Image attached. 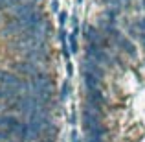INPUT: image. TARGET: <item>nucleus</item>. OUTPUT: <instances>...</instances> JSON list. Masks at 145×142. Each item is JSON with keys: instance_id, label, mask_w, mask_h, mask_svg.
Returning <instances> with one entry per match:
<instances>
[{"instance_id": "f257e3e1", "label": "nucleus", "mask_w": 145, "mask_h": 142, "mask_svg": "<svg viewBox=\"0 0 145 142\" xmlns=\"http://www.w3.org/2000/svg\"><path fill=\"white\" fill-rule=\"evenodd\" d=\"M11 68H15V70H17L18 74H22V76H28L29 79L35 78V76L39 74L40 70H42V68H40L37 63H31V61H24V59H22L20 63H13V65H11Z\"/></svg>"}, {"instance_id": "f03ea898", "label": "nucleus", "mask_w": 145, "mask_h": 142, "mask_svg": "<svg viewBox=\"0 0 145 142\" xmlns=\"http://www.w3.org/2000/svg\"><path fill=\"white\" fill-rule=\"evenodd\" d=\"M112 43L118 46V50H121V52H125L127 55H131V57H136L138 55V50H136V46L131 43V41L127 39L125 35H121L120 32L116 33V35L112 37Z\"/></svg>"}, {"instance_id": "7ed1b4c3", "label": "nucleus", "mask_w": 145, "mask_h": 142, "mask_svg": "<svg viewBox=\"0 0 145 142\" xmlns=\"http://www.w3.org/2000/svg\"><path fill=\"white\" fill-rule=\"evenodd\" d=\"M81 122H83V129L94 127V125H103L101 124V114L94 113V111H86V109L81 114Z\"/></svg>"}, {"instance_id": "20e7f679", "label": "nucleus", "mask_w": 145, "mask_h": 142, "mask_svg": "<svg viewBox=\"0 0 145 142\" xmlns=\"http://www.w3.org/2000/svg\"><path fill=\"white\" fill-rule=\"evenodd\" d=\"M81 70H86V72H90V74L97 76V78H101V79H103V76L106 74V70L103 68V65H99V63H96V61L88 59V57L83 61V68H81Z\"/></svg>"}, {"instance_id": "39448f33", "label": "nucleus", "mask_w": 145, "mask_h": 142, "mask_svg": "<svg viewBox=\"0 0 145 142\" xmlns=\"http://www.w3.org/2000/svg\"><path fill=\"white\" fill-rule=\"evenodd\" d=\"M85 41H86V44H90V43H99L101 41V37H103V32L99 30V26H94V24H88V26H85Z\"/></svg>"}, {"instance_id": "423d86ee", "label": "nucleus", "mask_w": 145, "mask_h": 142, "mask_svg": "<svg viewBox=\"0 0 145 142\" xmlns=\"http://www.w3.org/2000/svg\"><path fill=\"white\" fill-rule=\"evenodd\" d=\"M81 74H83V79H85V85H86L88 90L99 89V85H101V78H97V76L90 74V72H86V70H81Z\"/></svg>"}, {"instance_id": "0eeeda50", "label": "nucleus", "mask_w": 145, "mask_h": 142, "mask_svg": "<svg viewBox=\"0 0 145 142\" xmlns=\"http://www.w3.org/2000/svg\"><path fill=\"white\" fill-rule=\"evenodd\" d=\"M86 135V139H101L103 135H105L106 129L103 127V125H94V127H88V129H83Z\"/></svg>"}, {"instance_id": "6e6552de", "label": "nucleus", "mask_w": 145, "mask_h": 142, "mask_svg": "<svg viewBox=\"0 0 145 142\" xmlns=\"http://www.w3.org/2000/svg\"><path fill=\"white\" fill-rule=\"evenodd\" d=\"M120 11H121V7H106L105 9V18H106V22H110V24H114V22L118 20V15H120Z\"/></svg>"}, {"instance_id": "1a4fd4ad", "label": "nucleus", "mask_w": 145, "mask_h": 142, "mask_svg": "<svg viewBox=\"0 0 145 142\" xmlns=\"http://www.w3.org/2000/svg\"><path fill=\"white\" fill-rule=\"evenodd\" d=\"M68 90H70V83L64 81L63 87H61V90H59V100H61V102H64V100L68 98Z\"/></svg>"}, {"instance_id": "9d476101", "label": "nucleus", "mask_w": 145, "mask_h": 142, "mask_svg": "<svg viewBox=\"0 0 145 142\" xmlns=\"http://www.w3.org/2000/svg\"><path fill=\"white\" fill-rule=\"evenodd\" d=\"M68 43H70V48H72V52H74V53H77V52H79V46H77V37H75V35H70Z\"/></svg>"}, {"instance_id": "9b49d317", "label": "nucleus", "mask_w": 145, "mask_h": 142, "mask_svg": "<svg viewBox=\"0 0 145 142\" xmlns=\"http://www.w3.org/2000/svg\"><path fill=\"white\" fill-rule=\"evenodd\" d=\"M134 39H138V41H140V44H145V32H140L138 35L134 37Z\"/></svg>"}, {"instance_id": "f8f14e48", "label": "nucleus", "mask_w": 145, "mask_h": 142, "mask_svg": "<svg viewBox=\"0 0 145 142\" xmlns=\"http://www.w3.org/2000/svg\"><path fill=\"white\" fill-rule=\"evenodd\" d=\"M66 18H68V15L64 13V11H61V13H59V22H61V24H64V22H66Z\"/></svg>"}, {"instance_id": "ddd939ff", "label": "nucleus", "mask_w": 145, "mask_h": 142, "mask_svg": "<svg viewBox=\"0 0 145 142\" xmlns=\"http://www.w3.org/2000/svg\"><path fill=\"white\" fill-rule=\"evenodd\" d=\"M86 142H103V140H101V139H88Z\"/></svg>"}, {"instance_id": "4468645a", "label": "nucleus", "mask_w": 145, "mask_h": 142, "mask_svg": "<svg viewBox=\"0 0 145 142\" xmlns=\"http://www.w3.org/2000/svg\"><path fill=\"white\" fill-rule=\"evenodd\" d=\"M39 142H55V140H48V139H40Z\"/></svg>"}, {"instance_id": "2eb2a0df", "label": "nucleus", "mask_w": 145, "mask_h": 142, "mask_svg": "<svg viewBox=\"0 0 145 142\" xmlns=\"http://www.w3.org/2000/svg\"><path fill=\"white\" fill-rule=\"evenodd\" d=\"M143 7H145V0H143Z\"/></svg>"}]
</instances>
